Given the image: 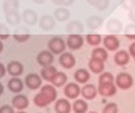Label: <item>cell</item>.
Here are the masks:
<instances>
[{
  "mask_svg": "<svg viewBox=\"0 0 135 113\" xmlns=\"http://www.w3.org/2000/svg\"><path fill=\"white\" fill-rule=\"evenodd\" d=\"M66 42L64 39L59 36L52 37L47 42L48 50L53 54H62L66 50Z\"/></svg>",
  "mask_w": 135,
  "mask_h": 113,
  "instance_id": "1",
  "label": "cell"
},
{
  "mask_svg": "<svg viewBox=\"0 0 135 113\" xmlns=\"http://www.w3.org/2000/svg\"><path fill=\"white\" fill-rule=\"evenodd\" d=\"M115 83L121 90H129L134 85V79L131 74L127 72H120L115 78Z\"/></svg>",
  "mask_w": 135,
  "mask_h": 113,
  "instance_id": "2",
  "label": "cell"
},
{
  "mask_svg": "<svg viewBox=\"0 0 135 113\" xmlns=\"http://www.w3.org/2000/svg\"><path fill=\"white\" fill-rule=\"evenodd\" d=\"M66 45L70 50H78L84 45V38L78 34H70L67 36Z\"/></svg>",
  "mask_w": 135,
  "mask_h": 113,
  "instance_id": "3",
  "label": "cell"
},
{
  "mask_svg": "<svg viewBox=\"0 0 135 113\" xmlns=\"http://www.w3.org/2000/svg\"><path fill=\"white\" fill-rule=\"evenodd\" d=\"M25 84L29 90H37L42 85V77L36 73H29L25 78Z\"/></svg>",
  "mask_w": 135,
  "mask_h": 113,
  "instance_id": "4",
  "label": "cell"
},
{
  "mask_svg": "<svg viewBox=\"0 0 135 113\" xmlns=\"http://www.w3.org/2000/svg\"><path fill=\"white\" fill-rule=\"evenodd\" d=\"M59 62L63 68L70 69L75 66L76 58L70 52H64L60 55L59 58Z\"/></svg>",
  "mask_w": 135,
  "mask_h": 113,
  "instance_id": "5",
  "label": "cell"
},
{
  "mask_svg": "<svg viewBox=\"0 0 135 113\" xmlns=\"http://www.w3.org/2000/svg\"><path fill=\"white\" fill-rule=\"evenodd\" d=\"M36 61L42 67L50 66L54 62V55L49 50H42L37 54Z\"/></svg>",
  "mask_w": 135,
  "mask_h": 113,
  "instance_id": "6",
  "label": "cell"
},
{
  "mask_svg": "<svg viewBox=\"0 0 135 113\" xmlns=\"http://www.w3.org/2000/svg\"><path fill=\"white\" fill-rule=\"evenodd\" d=\"M81 94V88L76 83H69L64 87V94L69 99H76Z\"/></svg>",
  "mask_w": 135,
  "mask_h": 113,
  "instance_id": "7",
  "label": "cell"
},
{
  "mask_svg": "<svg viewBox=\"0 0 135 113\" xmlns=\"http://www.w3.org/2000/svg\"><path fill=\"white\" fill-rule=\"evenodd\" d=\"M116 87L117 86H115L114 83H100L98 86V93L103 97H112L117 92Z\"/></svg>",
  "mask_w": 135,
  "mask_h": 113,
  "instance_id": "8",
  "label": "cell"
},
{
  "mask_svg": "<svg viewBox=\"0 0 135 113\" xmlns=\"http://www.w3.org/2000/svg\"><path fill=\"white\" fill-rule=\"evenodd\" d=\"M13 37L18 42H25L30 38V31L25 26H19L14 30Z\"/></svg>",
  "mask_w": 135,
  "mask_h": 113,
  "instance_id": "9",
  "label": "cell"
},
{
  "mask_svg": "<svg viewBox=\"0 0 135 113\" xmlns=\"http://www.w3.org/2000/svg\"><path fill=\"white\" fill-rule=\"evenodd\" d=\"M7 72L12 77H17L22 75L24 72L23 64L18 61H11L6 66Z\"/></svg>",
  "mask_w": 135,
  "mask_h": 113,
  "instance_id": "10",
  "label": "cell"
},
{
  "mask_svg": "<svg viewBox=\"0 0 135 113\" xmlns=\"http://www.w3.org/2000/svg\"><path fill=\"white\" fill-rule=\"evenodd\" d=\"M39 26L43 31H51L55 26V18L49 14H44L39 20Z\"/></svg>",
  "mask_w": 135,
  "mask_h": 113,
  "instance_id": "11",
  "label": "cell"
},
{
  "mask_svg": "<svg viewBox=\"0 0 135 113\" xmlns=\"http://www.w3.org/2000/svg\"><path fill=\"white\" fill-rule=\"evenodd\" d=\"M12 105L18 109V110H24L28 108L29 105V100L27 96L25 94H16L13 98H12Z\"/></svg>",
  "mask_w": 135,
  "mask_h": 113,
  "instance_id": "12",
  "label": "cell"
},
{
  "mask_svg": "<svg viewBox=\"0 0 135 113\" xmlns=\"http://www.w3.org/2000/svg\"><path fill=\"white\" fill-rule=\"evenodd\" d=\"M21 17H22V20L27 25L34 26L38 22V15L32 9H25L21 14Z\"/></svg>",
  "mask_w": 135,
  "mask_h": 113,
  "instance_id": "13",
  "label": "cell"
},
{
  "mask_svg": "<svg viewBox=\"0 0 135 113\" xmlns=\"http://www.w3.org/2000/svg\"><path fill=\"white\" fill-rule=\"evenodd\" d=\"M105 48L109 51H115L120 46V41L114 35H105L103 40Z\"/></svg>",
  "mask_w": 135,
  "mask_h": 113,
  "instance_id": "14",
  "label": "cell"
},
{
  "mask_svg": "<svg viewBox=\"0 0 135 113\" xmlns=\"http://www.w3.org/2000/svg\"><path fill=\"white\" fill-rule=\"evenodd\" d=\"M98 88L94 84H86L81 88V95L86 100H93L97 98L98 94Z\"/></svg>",
  "mask_w": 135,
  "mask_h": 113,
  "instance_id": "15",
  "label": "cell"
},
{
  "mask_svg": "<svg viewBox=\"0 0 135 113\" xmlns=\"http://www.w3.org/2000/svg\"><path fill=\"white\" fill-rule=\"evenodd\" d=\"M66 30L69 34H78L81 35L84 32L85 28L83 24L78 20H70L66 26Z\"/></svg>",
  "mask_w": 135,
  "mask_h": 113,
  "instance_id": "16",
  "label": "cell"
},
{
  "mask_svg": "<svg viewBox=\"0 0 135 113\" xmlns=\"http://www.w3.org/2000/svg\"><path fill=\"white\" fill-rule=\"evenodd\" d=\"M54 108L56 113H70L73 107L67 99L60 98L55 101Z\"/></svg>",
  "mask_w": 135,
  "mask_h": 113,
  "instance_id": "17",
  "label": "cell"
},
{
  "mask_svg": "<svg viewBox=\"0 0 135 113\" xmlns=\"http://www.w3.org/2000/svg\"><path fill=\"white\" fill-rule=\"evenodd\" d=\"M8 89L13 94H19L24 89V82L18 77H12L7 83Z\"/></svg>",
  "mask_w": 135,
  "mask_h": 113,
  "instance_id": "18",
  "label": "cell"
},
{
  "mask_svg": "<svg viewBox=\"0 0 135 113\" xmlns=\"http://www.w3.org/2000/svg\"><path fill=\"white\" fill-rule=\"evenodd\" d=\"M123 25L122 21L116 18H111L108 20L106 29L112 34H119L123 30Z\"/></svg>",
  "mask_w": 135,
  "mask_h": 113,
  "instance_id": "19",
  "label": "cell"
},
{
  "mask_svg": "<svg viewBox=\"0 0 135 113\" xmlns=\"http://www.w3.org/2000/svg\"><path fill=\"white\" fill-rule=\"evenodd\" d=\"M88 65L90 71L95 74H100L104 70V61L98 58L91 57Z\"/></svg>",
  "mask_w": 135,
  "mask_h": 113,
  "instance_id": "20",
  "label": "cell"
},
{
  "mask_svg": "<svg viewBox=\"0 0 135 113\" xmlns=\"http://www.w3.org/2000/svg\"><path fill=\"white\" fill-rule=\"evenodd\" d=\"M130 53L124 50H119L114 56V61L119 66H125L130 61Z\"/></svg>",
  "mask_w": 135,
  "mask_h": 113,
  "instance_id": "21",
  "label": "cell"
},
{
  "mask_svg": "<svg viewBox=\"0 0 135 113\" xmlns=\"http://www.w3.org/2000/svg\"><path fill=\"white\" fill-rule=\"evenodd\" d=\"M5 19L8 24H9L12 27H15L20 24L22 17L21 16V14L17 10V11H12L5 13Z\"/></svg>",
  "mask_w": 135,
  "mask_h": 113,
  "instance_id": "22",
  "label": "cell"
},
{
  "mask_svg": "<svg viewBox=\"0 0 135 113\" xmlns=\"http://www.w3.org/2000/svg\"><path fill=\"white\" fill-rule=\"evenodd\" d=\"M55 20L60 22H65L70 18V11L66 7H58L54 11Z\"/></svg>",
  "mask_w": 135,
  "mask_h": 113,
  "instance_id": "23",
  "label": "cell"
},
{
  "mask_svg": "<svg viewBox=\"0 0 135 113\" xmlns=\"http://www.w3.org/2000/svg\"><path fill=\"white\" fill-rule=\"evenodd\" d=\"M74 78L78 83H86L90 79V73L85 68H79L75 71L74 74Z\"/></svg>",
  "mask_w": 135,
  "mask_h": 113,
  "instance_id": "24",
  "label": "cell"
},
{
  "mask_svg": "<svg viewBox=\"0 0 135 113\" xmlns=\"http://www.w3.org/2000/svg\"><path fill=\"white\" fill-rule=\"evenodd\" d=\"M33 102L37 107H40V108L46 107L49 104L52 103L51 101L49 99V98L41 91H40L37 94L35 95L33 98Z\"/></svg>",
  "mask_w": 135,
  "mask_h": 113,
  "instance_id": "25",
  "label": "cell"
},
{
  "mask_svg": "<svg viewBox=\"0 0 135 113\" xmlns=\"http://www.w3.org/2000/svg\"><path fill=\"white\" fill-rule=\"evenodd\" d=\"M104 22V19L99 16H91L86 20V25L90 30H96L99 28Z\"/></svg>",
  "mask_w": 135,
  "mask_h": 113,
  "instance_id": "26",
  "label": "cell"
},
{
  "mask_svg": "<svg viewBox=\"0 0 135 113\" xmlns=\"http://www.w3.org/2000/svg\"><path fill=\"white\" fill-rule=\"evenodd\" d=\"M57 72H58V71L55 68V67L50 65V66H47V67H43V68L40 71V76L43 79L51 82L52 78L55 76V75Z\"/></svg>",
  "mask_w": 135,
  "mask_h": 113,
  "instance_id": "27",
  "label": "cell"
},
{
  "mask_svg": "<svg viewBox=\"0 0 135 113\" xmlns=\"http://www.w3.org/2000/svg\"><path fill=\"white\" fill-rule=\"evenodd\" d=\"M67 79L68 78L66 73H64L63 72H58L52 78L51 83L53 86L56 87H61L66 83Z\"/></svg>",
  "mask_w": 135,
  "mask_h": 113,
  "instance_id": "28",
  "label": "cell"
},
{
  "mask_svg": "<svg viewBox=\"0 0 135 113\" xmlns=\"http://www.w3.org/2000/svg\"><path fill=\"white\" fill-rule=\"evenodd\" d=\"M19 1L18 0H3L2 2V9L4 13L12 12V11H17L19 9Z\"/></svg>",
  "mask_w": 135,
  "mask_h": 113,
  "instance_id": "29",
  "label": "cell"
},
{
  "mask_svg": "<svg viewBox=\"0 0 135 113\" xmlns=\"http://www.w3.org/2000/svg\"><path fill=\"white\" fill-rule=\"evenodd\" d=\"M40 91L45 94L51 101V102H54L55 101H56L58 94H57V90L54 86L49 85V84L44 85L40 88Z\"/></svg>",
  "mask_w": 135,
  "mask_h": 113,
  "instance_id": "30",
  "label": "cell"
},
{
  "mask_svg": "<svg viewBox=\"0 0 135 113\" xmlns=\"http://www.w3.org/2000/svg\"><path fill=\"white\" fill-rule=\"evenodd\" d=\"M72 107L75 113H86L89 109V105L85 100L78 99L74 101Z\"/></svg>",
  "mask_w": 135,
  "mask_h": 113,
  "instance_id": "31",
  "label": "cell"
},
{
  "mask_svg": "<svg viewBox=\"0 0 135 113\" xmlns=\"http://www.w3.org/2000/svg\"><path fill=\"white\" fill-rule=\"evenodd\" d=\"M92 57L100 59L104 61H106L108 57V53L106 49L102 47H97L93 50L92 51Z\"/></svg>",
  "mask_w": 135,
  "mask_h": 113,
  "instance_id": "32",
  "label": "cell"
},
{
  "mask_svg": "<svg viewBox=\"0 0 135 113\" xmlns=\"http://www.w3.org/2000/svg\"><path fill=\"white\" fill-rule=\"evenodd\" d=\"M85 39L88 44L93 46H96L100 44L102 41V37L98 34H89L85 35Z\"/></svg>",
  "mask_w": 135,
  "mask_h": 113,
  "instance_id": "33",
  "label": "cell"
},
{
  "mask_svg": "<svg viewBox=\"0 0 135 113\" xmlns=\"http://www.w3.org/2000/svg\"><path fill=\"white\" fill-rule=\"evenodd\" d=\"M124 35L131 40H135V24H129L125 27Z\"/></svg>",
  "mask_w": 135,
  "mask_h": 113,
  "instance_id": "34",
  "label": "cell"
},
{
  "mask_svg": "<svg viewBox=\"0 0 135 113\" xmlns=\"http://www.w3.org/2000/svg\"><path fill=\"white\" fill-rule=\"evenodd\" d=\"M115 78L114 76L111 72H104L99 76L98 79V83H114Z\"/></svg>",
  "mask_w": 135,
  "mask_h": 113,
  "instance_id": "35",
  "label": "cell"
},
{
  "mask_svg": "<svg viewBox=\"0 0 135 113\" xmlns=\"http://www.w3.org/2000/svg\"><path fill=\"white\" fill-rule=\"evenodd\" d=\"M119 109L117 104L114 102L108 103L103 109L102 113H118Z\"/></svg>",
  "mask_w": 135,
  "mask_h": 113,
  "instance_id": "36",
  "label": "cell"
},
{
  "mask_svg": "<svg viewBox=\"0 0 135 113\" xmlns=\"http://www.w3.org/2000/svg\"><path fill=\"white\" fill-rule=\"evenodd\" d=\"M110 5V0H98L93 7L99 11H104L108 8Z\"/></svg>",
  "mask_w": 135,
  "mask_h": 113,
  "instance_id": "37",
  "label": "cell"
},
{
  "mask_svg": "<svg viewBox=\"0 0 135 113\" xmlns=\"http://www.w3.org/2000/svg\"><path fill=\"white\" fill-rule=\"evenodd\" d=\"M10 36V31L4 24H0V39L2 40L7 39Z\"/></svg>",
  "mask_w": 135,
  "mask_h": 113,
  "instance_id": "38",
  "label": "cell"
},
{
  "mask_svg": "<svg viewBox=\"0 0 135 113\" xmlns=\"http://www.w3.org/2000/svg\"><path fill=\"white\" fill-rule=\"evenodd\" d=\"M121 6L127 11H131L135 8V0H122Z\"/></svg>",
  "mask_w": 135,
  "mask_h": 113,
  "instance_id": "39",
  "label": "cell"
},
{
  "mask_svg": "<svg viewBox=\"0 0 135 113\" xmlns=\"http://www.w3.org/2000/svg\"><path fill=\"white\" fill-rule=\"evenodd\" d=\"M14 107L9 105H4L0 108V113H15Z\"/></svg>",
  "mask_w": 135,
  "mask_h": 113,
  "instance_id": "40",
  "label": "cell"
},
{
  "mask_svg": "<svg viewBox=\"0 0 135 113\" xmlns=\"http://www.w3.org/2000/svg\"><path fill=\"white\" fill-rule=\"evenodd\" d=\"M128 18L133 23H135V8H134L133 9H131V11H129V13H128Z\"/></svg>",
  "mask_w": 135,
  "mask_h": 113,
  "instance_id": "41",
  "label": "cell"
},
{
  "mask_svg": "<svg viewBox=\"0 0 135 113\" xmlns=\"http://www.w3.org/2000/svg\"><path fill=\"white\" fill-rule=\"evenodd\" d=\"M6 72H7V69L6 68L4 64L2 63H0V78L4 77L6 73Z\"/></svg>",
  "mask_w": 135,
  "mask_h": 113,
  "instance_id": "42",
  "label": "cell"
},
{
  "mask_svg": "<svg viewBox=\"0 0 135 113\" xmlns=\"http://www.w3.org/2000/svg\"><path fill=\"white\" fill-rule=\"evenodd\" d=\"M129 53L131 56H132L134 58H135V42L131 43L130 47H129Z\"/></svg>",
  "mask_w": 135,
  "mask_h": 113,
  "instance_id": "43",
  "label": "cell"
},
{
  "mask_svg": "<svg viewBox=\"0 0 135 113\" xmlns=\"http://www.w3.org/2000/svg\"><path fill=\"white\" fill-rule=\"evenodd\" d=\"M75 0H63V5L64 6H70L73 5Z\"/></svg>",
  "mask_w": 135,
  "mask_h": 113,
  "instance_id": "44",
  "label": "cell"
},
{
  "mask_svg": "<svg viewBox=\"0 0 135 113\" xmlns=\"http://www.w3.org/2000/svg\"><path fill=\"white\" fill-rule=\"evenodd\" d=\"M51 1L55 6H62L63 5V0H51Z\"/></svg>",
  "mask_w": 135,
  "mask_h": 113,
  "instance_id": "45",
  "label": "cell"
},
{
  "mask_svg": "<svg viewBox=\"0 0 135 113\" xmlns=\"http://www.w3.org/2000/svg\"><path fill=\"white\" fill-rule=\"evenodd\" d=\"M98 0H86V2L89 4V5H91V6H94V5L96 4V2H97Z\"/></svg>",
  "mask_w": 135,
  "mask_h": 113,
  "instance_id": "46",
  "label": "cell"
},
{
  "mask_svg": "<svg viewBox=\"0 0 135 113\" xmlns=\"http://www.w3.org/2000/svg\"><path fill=\"white\" fill-rule=\"evenodd\" d=\"M34 3L36 4H43L47 0H32Z\"/></svg>",
  "mask_w": 135,
  "mask_h": 113,
  "instance_id": "47",
  "label": "cell"
},
{
  "mask_svg": "<svg viewBox=\"0 0 135 113\" xmlns=\"http://www.w3.org/2000/svg\"><path fill=\"white\" fill-rule=\"evenodd\" d=\"M0 94L2 95V94H3V90H4V87H3V85H2V83H0Z\"/></svg>",
  "mask_w": 135,
  "mask_h": 113,
  "instance_id": "48",
  "label": "cell"
},
{
  "mask_svg": "<svg viewBox=\"0 0 135 113\" xmlns=\"http://www.w3.org/2000/svg\"><path fill=\"white\" fill-rule=\"evenodd\" d=\"M2 50H3V43L0 42V52H2Z\"/></svg>",
  "mask_w": 135,
  "mask_h": 113,
  "instance_id": "49",
  "label": "cell"
},
{
  "mask_svg": "<svg viewBox=\"0 0 135 113\" xmlns=\"http://www.w3.org/2000/svg\"><path fill=\"white\" fill-rule=\"evenodd\" d=\"M15 113H27V112H24L23 110H19L18 112H15Z\"/></svg>",
  "mask_w": 135,
  "mask_h": 113,
  "instance_id": "50",
  "label": "cell"
},
{
  "mask_svg": "<svg viewBox=\"0 0 135 113\" xmlns=\"http://www.w3.org/2000/svg\"><path fill=\"white\" fill-rule=\"evenodd\" d=\"M89 113H98V112H89Z\"/></svg>",
  "mask_w": 135,
  "mask_h": 113,
  "instance_id": "51",
  "label": "cell"
},
{
  "mask_svg": "<svg viewBox=\"0 0 135 113\" xmlns=\"http://www.w3.org/2000/svg\"><path fill=\"white\" fill-rule=\"evenodd\" d=\"M39 113H42V112H39Z\"/></svg>",
  "mask_w": 135,
  "mask_h": 113,
  "instance_id": "52",
  "label": "cell"
},
{
  "mask_svg": "<svg viewBox=\"0 0 135 113\" xmlns=\"http://www.w3.org/2000/svg\"><path fill=\"white\" fill-rule=\"evenodd\" d=\"M134 61H135V58H134Z\"/></svg>",
  "mask_w": 135,
  "mask_h": 113,
  "instance_id": "53",
  "label": "cell"
}]
</instances>
